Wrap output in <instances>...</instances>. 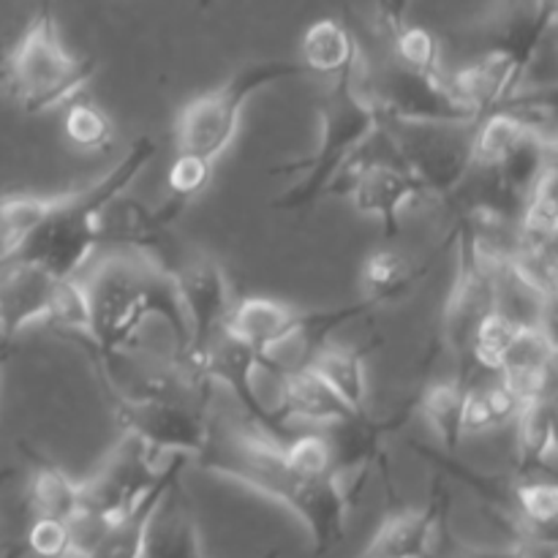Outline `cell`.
<instances>
[{
    "mask_svg": "<svg viewBox=\"0 0 558 558\" xmlns=\"http://www.w3.org/2000/svg\"><path fill=\"white\" fill-rule=\"evenodd\" d=\"M194 463L287 507L308 529L316 556L330 554L347 539V518L354 496L341 477L336 472L325 477L300 474L287 461L283 441L272 439L248 420L240 423L210 412L207 439L194 456Z\"/></svg>",
    "mask_w": 558,
    "mask_h": 558,
    "instance_id": "cell-1",
    "label": "cell"
},
{
    "mask_svg": "<svg viewBox=\"0 0 558 558\" xmlns=\"http://www.w3.org/2000/svg\"><path fill=\"white\" fill-rule=\"evenodd\" d=\"M82 289L90 311V338H76L87 360L112 365L136 341L147 319L158 316L174 336V354L189 343V319L180 303L172 272L147 256L123 251L104 256Z\"/></svg>",
    "mask_w": 558,
    "mask_h": 558,
    "instance_id": "cell-2",
    "label": "cell"
},
{
    "mask_svg": "<svg viewBox=\"0 0 558 558\" xmlns=\"http://www.w3.org/2000/svg\"><path fill=\"white\" fill-rule=\"evenodd\" d=\"M156 156L158 142L147 134L136 136L123 161L114 163L87 189L60 194L54 210L16 248L0 256L11 262H31L54 278L76 276L87 256L101 245L104 210L131 189V183L150 167Z\"/></svg>",
    "mask_w": 558,
    "mask_h": 558,
    "instance_id": "cell-3",
    "label": "cell"
},
{
    "mask_svg": "<svg viewBox=\"0 0 558 558\" xmlns=\"http://www.w3.org/2000/svg\"><path fill=\"white\" fill-rule=\"evenodd\" d=\"M360 76H363V52L357 60L330 76L325 96L319 101L322 120V142L311 156L300 161L283 163L276 174H298L278 199H272V210L278 213H300L314 207L322 196L330 194L338 174L347 163L354 161L360 150L368 145L371 136L379 131L381 112L374 93L360 90Z\"/></svg>",
    "mask_w": 558,
    "mask_h": 558,
    "instance_id": "cell-4",
    "label": "cell"
},
{
    "mask_svg": "<svg viewBox=\"0 0 558 558\" xmlns=\"http://www.w3.org/2000/svg\"><path fill=\"white\" fill-rule=\"evenodd\" d=\"M11 93L27 114H41L71 101L96 76L93 54H71L54 22L52 0H41L25 31L5 49L3 65Z\"/></svg>",
    "mask_w": 558,
    "mask_h": 558,
    "instance_id": "cell-5",
    "label": "cell"
},
{
    "mask_svg": "<svg viewBox=\"0 0 558 558\" xmlns=\"http://www.w3.org/2000/svg\"><path fill=\"white\" fill-rule=\"evenodd\" d=\"M305 74L308 71L303 69V63L262 60V63L238 71V74L229 76L221 85L194 96L180 109L178 125H174L178 153H194V156L216 163L232 145L248 98H254L265 87L298 80V76Z\"/></svg>",
    "mask_w": 558,
    "mask_h": 558,
    "instance_id": "cell-6",
    "label": "cell"
},
{
    "mask_svg": "<svg viewBox=\"0 0 558 558\" xmlns=\"http://www.w3.org/2000/svg\"><path fill=\"white\" fill-rule=\"evenodd\" d=\"M371 311L376 308L368 300L341 305V308L305 311L283 303V300L265 298V294H248V298H240L232 303L227 322H223V332L265 354H270L272 349L292 341V338H303L308 352L314 354L330 332L349 325V322L363 319Z\"/></svg>",
    "mask_w": 558,
    "mask_h": 558,
    "instance_id": "cell-7",
    "label": "cell"
},
{
    "mask_svg": "<svg viewBox=\"0 0 558 558\" xmlns=\"http://www.w3.org/2000/svg\"><path fill=\"white\" fill-rule=\"evenodd\" d=\"M96 368V365H93ZM98 371V385L109 403L114 425L123 436L142 441L158 458L185 456L194 461L207 439V420L210 407H196L185 401H169V398H145L129 396L120 390L107 371Z\"/></svg>",
    "mask_w": 558,
    "mask_h": 558,
    "instance_id": "cell-8",
    "label": "cell"
},
{
    "mask_svg": "<svg viewBox=\"0 0 558 558\" xmlns=\"http://www.w3.org/2000/svg\"><path fill=\"white\" fill-rule=\"evenodd\" d=\"M474 123H403L381 120L379 134L423 185L425 196L450 199L458 185L474 172Z\"/></svg>",
    "mask_w": 558,
    "mask_h": 558,
    "instance_id": "cell-9",
    "label": "cell"
},
{
    "mask_svg": "<svg viewBox=\"0 0 558 558\" xmlns=\"http://www.w3.org/2000/svg\"><path fill=\"white\" fill-rule=\"evenodd\" d=\"M447 245L458 248V270L456 283H452L445 308H441L439 332H436L430 360L441 349H447L463 365L461 374H469V347H472L474 330L490 311H496V265L480 254L463 223L452 221Z\"/></svg>",
    "mask_w": 558,
    "mask_h": 558,
    "instance_id": "cell-10",
    "label": "cell"
},
{
    "mask_svg": "<svg viewBox=\"0 0 558 558\" xmlns=\"http://www.w3.org/2000/svg\"><path fill=\"white\" fill-rule=\"evenodd\" d=\"M178 287L180 303H183L185 319H189V343L174 360L189 363L199 357L207 343L223 330L229 308H232V289L223 267L210 254H189L183 251L180 259L169 267Z\"/></svg>",
    "mask_w": 558,
    "mask_h": 558,
    "instance_id": "cell-11",
    "label": "cell"
},
{
    "mask_svg": "<svg viewBox=\"0 0 558 558\" xmlns=\"http://www.w3.org/2000/svg\"><path fill=\"white\" fill-rule=\"evenodd\" d=\"M381 120L403 123H477L480 112L452 90L445 74H423L392 63L385 85L374 93Z\"/></svg>",
    "mask_w": 558,
    "mask_h": 558,
    "instance_id": "cell-12",
    "label": "cell"
},
{
    "mask_svg": "<svg viewBox=\"0 0 558 558\" xmlns=\"http://www.w3.org/2000/svg\"><path fill=\"white\" fill-rule=\"evenodd\" d=\"M267 354L256 352L248 343L238 341L229 332H218L210 343H207L205 352L199 357L189 360L191 371H194L199 379L216 385H227L232 390V396L238 398L240 407L248 414V423H254L256 428H262L265 434H270L272 439L287 441L292 439V430L289 425L278 417L276 409H267L265 401L259 398V392L254 390V376L256 371H262V363H265ZM180 363V360H178Z\"/></svg>",
    "mask_w": 558,
    "mask_h": 558,
    "instance_id": "cell-13",
    "label": "cell"
},
{
    "mask_svg": "<svg viewBox=\"0 0 558 558\" xmlns=\"http://www.w3.org/2000/svg\"><path fill=\"white\" fill-rule=\"evenodd\" d=\"M167 458H158L142 441L123 436L96 474L82 480V510L118 521L153 485Z\"/></svg>",
    "mask_w": 558,
    "mask_h": 558,
    "instance_id": "cell-14",
    "label": "cell"
},
{
    "mask_svg": "<svg viewBox=\"0 0 558 558\" xmlns=\"http://www.w3.org/2000/svg\"><path fill=\"white\" fill-rule=\"evenodd\" d=\"M450 505V490L445 488L441 474H436L428 505L423 510L396 507L387 512L363 558H439L447 545Z\"/></svg>",
    "mask_w": 558,
    "mask_h": 558,
    "instance_id": "cell-15",
    "label": "cell"
},
{
    "mask_svg": "<svg viewBox=\"0 0 558 558\" xmlns=\"http://www.w3.org/2000/svg\"><path fill=\"white\" fill-rule=\"evenodd\" d=\"M341 172H349L343 194L352 196V205L360 216L376 218L385 229L387 240L401 234V210L414 199L425 196L420 180L401 161H363L347 163Z\"/></svg>",
    "mask_w": 558,
    "mask_h": 558,
    "instance_id": "cell-16",
    "label": "cell"
},
{
    "mask_svg": "<svg viewBox=\"0 0 558 558\" xmlns=\"http://www.w3.org/2000/svg\"><path fill=\"white\" fill-rule=\"evenodd\" d=\"M58 278L31 262L3 259L0 265V338L16 341L27 325L47 316L49 298Z\"/></svg>",
    "mask_w": 558,
    "mask_h": 558,
    "instance_id": "cell-17",
    "label": "cell"
},
{
    "mask_svg": "<svg viewBox=\"0 0 558 558\" xmlns=\"http://www.w3.org/2000/svg\"><path fill=\"white\" fill-rule=\"evenodd\" d=\"M272 379H278V387H281V409H276V412L283 423L298 417L305 420V423L327 425L330 428V425L349 423V420L360 414L352 407H347L311 365L303 363L298 368L281 365L272 374Z\"/></svg>",
    "mask_w": 558,
    "mask_h": 558,
    "instance_id": "cell-18",
    "label": "cell"
},
{
    "mask_svg": "<svg viewBox=\"0 0 558 558\" xmlns=\"http://www.w3.org/2000/svg\"><path fill=\"white\" fill-rule=\"evenodd\" d=\"M185 463H189L185 456H169L167 461H163L158 477L153 480L150 488L134 501V507H131L125 515H120L118 521L112 523V529H109L107 537L101 539V545H98L96 554L90 558H142L153 512L158 510V505H161V499L167 496V490L183 477Z\"/></svg>",
    "mask_w": 558,
    "mask_h": 558,
    "instance_id": "cell-19",
    "label": "cell"
},
{
    "mask_svg": "<svg viewBox=\"0 0 558 558\" xmlns=\"http://www.w3.org/2000/svg\"><path fill=\"white\" fill-rule=\"evenodd\" d=\"M142 558H205L199 545L194 507L185 496L183 483H174L161 499L147 526Z\"/></svg>",
    "mask_w": 558,
    "mask_h": 558,
    "instance_id": "cell-20",
    "label": "cell"
},
{
    "mask_svg": "<svg viewBox=\"0 0 558 558\" xmlns=\"http://www.w3.org/2000/svg\"><path fill=\"white\" fill-rule=\"evenodd\" d=\"M20 450L31 463V480L25 490L31 518H54L69 523L82 510V483L71 480L58 463L49 461L27 441H20Z\"/></svg>",
    "mask_w": 558,
    "mask_h": 558,
    "instance_id": "cell-21",
    "label": "cell"
},
{
    "mask_svg": "<svg viewBox=\"0 0 558 558\" xmlns=\"http://www.w3.org/2000/svg\"><path fill=\"white\" fill-rule=\"evenodd\" d=\"M556 456V409L554 398L523 401L515 414V477L550 472Z\"/></svg>",
    "mask_w": 558,
    "mask_h": 558,
    "instance_id": "cell-22",
    "label": "cell"
},
{
    "mask_svg": "<svg viewBox=\"0 0 558 558\" xmlns=\"http://www.w3.org/2000/svg\"><path fill=\"white\" fill-rule=\"evenodd\" d=\"M428 265L417 262L414 256L403 254V251L376 248L374 254L365 256L363 270H360V278H363L365 287V300L374 308L401 303V300H407L417 289V283L428 276Z\"/></svg>",
    "mask_w": 558,
    "mask_h": 558,
    "instance_id": "cell-23",
    "label": "cell"
},
{
    "mask_svg": "<svg viewBox=\"0 0 558 558\" xmlns=\"http://www.w3.org/2000/svg\"><path fill=\"white\" fill-rule=\"evenodd\" d=\"M379 341H368L363 347H325L322 343L305 365L316 371L338 398L354 412H368V381H365V360Z\"/></svg>",
    "mask_w": 558,
    "mask_h": 558,
    "instance_id": "cell-24",
    "label": "cell"
},
{
    "mask_svg": "<svg viewBox=\"0 0 558 558\" xmlns=\"http://www.w3.org/2000/svg\"><path fill=\"white\" fill-rule=\"evenodd\" d=\"M469 387H472L469 374H458L456 379L430 381L414 392V407L428 420L445 452H456L463 441V403Z\"/></svg>",
    "mask_w": 558,
    "mask_h": 558,
    "instance_id": "cell-25",
    "label": "cell"
},
{
    "mask_svg": "<svg viewBox=\"0 0 558 558\" xmlns=\"http://www.w3.org/2000/svg\"><path fill=\"white\" fill-rule=\"evenodd\" d=\"M360 41L343 22L316 20L300 44V63L308 74L332 76L360 58Z\"/></svg>",
    "mask_w": 558,
    "mask_h": 558,
    "instance_id": "cell-26",
    "label": "cell"
},
{
    "mask_svg": "<svg viewBox=\"0 0 558 558\" xmlns=\"http://www.w3.org/2000/svg\"><path fill=\"white\" fill-rule=\"evenodd\" d=\"M534 131L510 109L496 107L480 114L472 131V158L474 169H496L523 140ZM539 136V134H537ZM548 140V136H545Z\"/></svg>",
    "mask_w": 558,
    "mask_h": 558,
    "instance_id": "cell-27",
    "label": "cell"
},
{
    "mask_svg": "<svg viewBox=\"0 0 558 558\" xmlns=\"http://www.w3.org/2000/svg\"><path fill=\"white\" fill-rule=\"evenodd\" d=\"M510 501L512 518L521 523L523 532L556 537L558 488L554 480H539V474L515 477L510 485Z\"/></svg>",
    "mask_w": 558,
    "mask_h": 558,
    "instance_id": "cell-28",
    "label": "cell"
},
{
    "mask_svg": "<svg viewBox=\"0 0 558 558\" xmlns=\"http://www.w3.org/2000/svg\"><path fill=\"white\" fill-rule=\"evenodd\" d=\"M558 238V199L556 169H550L532 194L523 202L521 223H518V245L526 248H556Z\"/></svg>",
    "mask_w": 558,
    "mask_h": 558,
    "instance_id": "cell-29",
    "label": "cell"
},
{
    "mask_svg": "<svg viewBox=\"0 0 558 558\" xmlns=\"http://www.w3.org/2000/svg\"><path fill=\"white\" fill-rule=\"evenodd\" d=\"M523 327L526 325L515 322L512 316L501 314V311H490L474 330L472 347H469V363L477 365L480 371H488V374H499L501 363L510 354L512 343L518 341Z\"/></svg>",
    "mask_w": 558,
    "mask_h": 558,
    "instance_id": "cell-30",
    "label": "cell"
},
{
    "mask_svg": "<svg viewBox=\"0 0 558 558\" xmlns=\"http://www.w3.org/2000/svg\"><path fill=\"white\" fill-rule=\"evenodd\" d=\"M58 196H36V194H20V196H0V240L3 248L0 254H9L11 248L22 243L49 213L58 205Z\"/></svg>",
    "mask_w": 558,
    "mask_h": 558,
    "instance_id": "cell-31",
    "label": "cell"
},
{
    "mask_svg": "<svg viewBox=\"0 0 558 558\" xmlns=\"http://www.w3.org/2000/svg\"><path fill=\"white\" fill-rule=\"evenodd\" d=\"M65 140L82 153L107 150L114 140V125L101 107L85 98H71L63 114Z\"/></svg>",
    "mask_w": 558,
    "mask_h": 558,
    "instance_id": "cell-32",
    "label": "cell"
},
{
    "mask_svg": "<svg viewBox=\"0 0 558 558\" xmlns=\"http://www.w3.org/2000/svg\"><path fill=\"white\" fill-rule=\"evenodd\" d=\"M390 41L392 49H396V63L407 65L412 71H423V74H441L439 38L428 27L407 22Z\"/></svg>",
    "mask_w": 558,
    "mask_h": 558,
    "instance_id": "cell-33",
    "label": "cell"
},
{
    "mask_svg": "<svg viewBox=\"0 0 558 558\" xmlns=\"http://www.w3.org/2000/svg\"><path fill=\"white\" fill-rule=\"evenodd\" d=\"M287 461L305 477L332 474V445L327 434H294L283 441Z\"/></svg>",
    "mask_w": 558,
    "mask_h": 558,
    "instance_id": "cell-34",
    "label": "cell"
},
{
    "mask_svg": "<svg viewBox=\"0 0 558 558\" xmlns=\"http://www.w3.org/2000/svg\"><path fill=\"white\" fill-rule=\"evenodd\" d=\"M210 178L213 163L207 158L194 156V153H178L167 172L169 196L191 205L210 185Z\"/></svg>",
    "mask_w": 558,
    "mask_h": 558,
    "instance_id": "cell-35",
    "label": "cell"
},
{
    "mask_svg": "<svg viewBox=\"0 0 558 558\" xmlns=\"http://www.w3.org/2000/svg\"><path fill=\"white\" fill-rule=\"evenodd\" d=\"M22 548H25V554L36 558H69V523L54 521V518H31V526L22 537Z\"/></svg>",
    "mask_w": 558,
    "mask_h": 558,
    "instance_id": "cell-36",
    "label": "cell"
},
{
    "mask_svg": "<svg viewBox=\"0 0 558 558\" xmlns=\"http://www.w3.org/2000/svg\"><path fill=\"white\" fill-rule=\"evenodd\" d=\"M499 428L490 409V398L485 387H469L466 403H463V436L485 434V430Z\"/></svg>",
    "mask_w": 558,
    "mask_h": 558,
    "instance_id": "cell-37",
    "label": "cell"
},
{
    "mask_svg": "<svg viewBox=\"0 0 558 558\" xmlns=\"http://www.w3.org/2000/svg\"><path fill=\"white\" fill-rule=\"evenodd\" d=\"M412 0H379L376 3V16H379V27L387 33V38L396 36L403 25H407V11Z\"/></svg>",
    "mask_w": 558,
    "mask_h": 558,
    "instance_id": "cell-38",
    "label": "cell"
},
{
    "mask_svg": "<svg viewBox=\"0 0 558 558\" xmlns=\"http://www.w3.org/2000/svg\"><path fill=\"white\" fill-rule=\"evenodd\" d=\"M14 352H16L14 341H3V338H0V371H3V365L9 363L11 354H14Z\"/></svg>",
    "mask_w": 558,
    "mask_h": 558,
    "instance_id": "cell-39",
    "label": "cell"
},
{
    "mask_svg": "<svg viewBox=\"0 0 558 558\" xmlns=\"http://www.w3.org/2000/svg\"><path fill=\"white\" fill-rule=\"evenodd\" d=\"M5 49H9V38H3V36H0V65H3Z\"/></svg>",
    "mask_w": 558,
    "mask_h": 558,
    "instance_id": "cell-40",
    "label": "cell"
},
{
    "mask_svg": "<svg viewBox=\"0 0 558 558\" xmlns=\"http://www.w3.org/2000/svg\"><path fill=\"white\" fill-rule=\"evenodd\" d=\"M196 5H199V11H207L213 5V0H196Z\"/></svg>",
    "mask_w": 558,
    "mask_h": 558,
    "instance_id": "cell-41",
    "label": "cell"
},
{
    "mask_svg": "<svg viewBox=\"0 0 558 558\" xmlns=\"http://www.w3.org/2000/svg\"><path fill=\"white\" fill-rule=\"evenodd\" d=\"M262 558H281V550H278V548H272V550H267V554L262 556Z\"/></svg>",
    "mask_w": 558,
    "mask_h": 558,
    "instance_id": "cell-42",
    "label": "cell"
},
{
    "mask_svg": "<svg viewBox=\"0 0 558 558\" xmlns=\"http://www.w3.org/2000/svg\"><path fill=\"white\" fill-rule=\"evenodd\" d=\"M0 265H3V256H0Z\"/></svg>",
    "mask_w": 558,
    "mask_h": 558,
    "instance_id": "cell-43",
    "label": "cell"
},
{
    "mask_svg": "<svg viewBox=\"0 0 558 558\" xmlns=\"http://www.w3.org/2000/svg\"><path fill=\"white\" fill-rule=\"evenodd\" d=\"M360 558H363V556H360Z\"/></svg>",
    "mask_w": 558,
    "mask_h": 558,
    "instance_id": "cell-44",
    "label": "cell"
}]
</instances>
